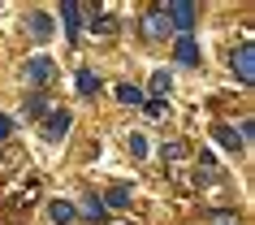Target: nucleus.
<instances>
[{"instance_id":"f257e3e1","label":"nucleus","mask_w":255,"mask_h":225,"mask_svg":"<svg viewBox=\"0 0 255 225\" xmlns=\"http://www.w3.org/2000/svg\"><path fill=\"white\" fill-rule=\"evenodd\" d=\"M164 17H169V30L190 35V26H195V4H190V0H177V4H169V9H164Z\"/></svg>"},{"instance_id":"f03ea898","label":"nucleus","mask_w":255,"mask_h":225,"mask_svg":"<svg viewBox=\"0 0 255 225\" xmlns=\"http://www.w3.org/2000/svg\"><path fill=\"white\" fill-rule=\"evenodd\" d=\"M251 69H255V43L242 39L238 52H234V74H238V82H251V78H255Z\"/></svg>"},{"instance_id":"7ed1b4c3","label":"nucleus","mask_w":255,"mask_h":225,"mask_svg":"<svg viewBox=\"0 0 255 225\" xmlns=\"http://www.w3.org/2000/svg\"><path fill=\"white\" fill-rule=\"evenodd\" d=\"M160 35H169V17H164L160 4H151L147 17H143V39H160Z\"/></svg>"},{"instance_id":"20e7f679","label":"nucleus","mask_w":255,"mask_h":225,"mask_svg":"<svg viewBox=\"0 0 255 225\" xmlns=\"http://www.w3.org/2000/svg\"><path fill=\"white\" fill-rule=\"evenodd\" d=\"M52 74H56V65L48 61V56H35V61H26V78H30V82H48Z\"/></svg>"},{"instance_id":"39448f33","label":"nucleus","mask_w":255,"mask_h":225,"mask_svg":"<svg viewBox=\"0 0 255 225\" xmlns=\"http://www.w3.org/2000/svg\"><path fill=\"white\" fill-rule=\"evenodd\" d=\"M65 130H69V113L61 108V113H52V117H48V126H43V139H48V143H56Z\"/></svg>"},{"instance_id":"423d86ee","label":"nucleus","mask_w":255,"mask_h":225,"mask_svg":"<svg viewBox=\"0 0 255 225\" xmlns=\"http://www.w3.org/2000/svg\"><path fill=\"white\" fill-rule=\"evenodd\" d=\"M177 61L182 65H199V43L190 39V35H177Z\"/></svg>"},{"instance_id":"0eeeda50","label":"nucleus","mask_w":255,"mask_h":225,"mask_svg":"<svg viewBox=\"0 0 255 225\" xmlns=\"http://www.w3.org/2000/svg\"><path fill=\"white\" fill-rule=\"evenodd\" d=\"M26 26H30V35H35V43H43L48 35H52V22H48L43 13H30V17H26Z\"/></svg>"},{"instance_id":"6e6552de","label":"nucleus","mask_w":255,"mask_h":225,"mask_svg":"<svg viewBox=\"0 0 255 225\" xmlns=\"http://www.w3.org/2000/svg\"><path fill=\"white\" fill-rule=\"evenodd\" d=\"M61 17H65V35L78 43V4H61Z\"/></svg>"},{"instance_id":"1a4fd4ad","label":"nucleus","mask_w":255,"mask_h":225,"mask_svg":"<svg viewBox=\"0 0 255 225\" xmlns=\"http://www.w3.org/2000/svg\"><path fill=\"white\" fill-rule=\"evenodd\" d=\"M48 217H52L56 225H65V221H74V204H65V199H56L52 208H48Z\"/></svg>"},{"instance_id":"9d476101","label":"nucleus","mask_w":255,"mask_h":225,"mask_svg":"<svg viewBox=\"0 0 255 225\" xmlns=\"http://www.w3.org/2000/svg\"><path fill=\"white\" fill-rule=\"evenodd\" d=\"M78 91H82V95L100 91V74H95V69H78Z\"/></svg>"},{"instance_id":"9b49d317","label":"nucleus","mask_w":255,"mask_h":225,"mask_svg":"<svg viewBox=\"0 0 255 225\" xmlns=\"http://www.w3.org/2000/svg\"><path fill=\"white\" fill-rule=\"evenodd\" d=\"M117 100H121V104H143V91H138L134 82H121V87H117Z\"/></svg>"},{"instance_id":"f8f14e48","label":"nucleus","mask_w":255,"mask_h":225,"mask_svg":"<svg viewBox=\"0 0 255 225\" xmlns=\"http://www.w3.org/2000/svg\"><path fill=\"white\" fill-rule=\"evenodd\" d=\"M82 217H87V221H104V199L91 195L87 204H82Z\"/></svg>"},{"instance_id":"ddd939ff","label":"nucleus","mask_w":255,"mask_h":225,"mask_svg":"<svg viewBox=\"0 0 255 225\" xmlns=\"http://www.w3.org/2000/svg\"><path fill=\"white\" fill-rule=\"evenodd\" d=\"M216 143H221V147H225V152H238V134H234V130H229V126H216Z\"/></svg>"},{"instance_id":"4468645a","label":"nucleus","mask_w":255,"mask_h":225,"mask_svg":"<svg viewBox=\"0 0 255 225\" xmlns=\"http://www.w3.org/2000/svg\"><path fill=\"white\" fill-rule=\"evenodd\" d=\"M108 204H113V208H126V204H130V186H117V191L108 195Z\"/></svg>"},{"instance_id":"2eb2a0df","label":"nucleus","mask_w":255,"mask_h":225,"mask_svg":"<svg viewBox=\"0 0 255 225\" xmlns=\"http://www.w3.org/2000/svg\"><path fill=\"white\" fill-rule=\"evenodd\" d=\"M169 69H156V78H151V91H169Z\"/></svg>"},{"instance_id":"dca6fc26","label":"nucleus","mask_w":255,"mask_h":225,"mask_svg":"<svg viewBox=\"0 0 255 225\" xmlns=\"http://www.w3.org/2000/svg\"><path fill=\"white\" fill-rule=\"evenodd\" d=\"M130 152H134V156H143V152H147V139H143V134H130Z\"/></svg>"},{"instance_id":"f3484780","label":"nucleus","mask_w":255,"mask_h":225,"mask_svg":"<svg viewBox=\"0 0 255 225\" xmlns=\"http://www.w3.org/2000/svg\"><path fill=\"white\" fill-rule=\"evenodd\" d=\"M143 113H147V117H160V113H164V100H147V104H143Z\"/></svg>"},{"instance_id":"a211bd4d","label":"nucleus","mask_w":255,"mask_h":225,"mask_svg":"<svg viewBox=\"0 0 255 225\" xmlns=\"http://www.w3.org/2000/svg\"><path fill=\"white\" fill-rule=\"evenodd\" d=\"M9 130H13V121H9V117H4V113H0V139H4V134H9Z\"/></svg>"}]
</instances>
